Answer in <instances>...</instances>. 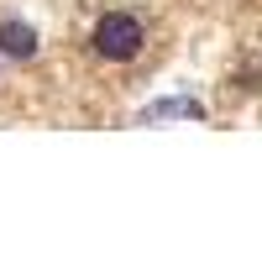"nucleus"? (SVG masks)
Wrapping results in <instances>:
<instances>
[{"label":"nucleus","instance_id":"f257e3e1","mask_svg":"<svg viewBox=\"0 0 262 262\" xmlns=\"http://www.w3.org/2000/svg\"><path fill=\"white\" fill-rule=\"evenodd\" d=\"M90 48H95V58H105V63H131V58L147 48V27H142L131 11H111V16L95 21Z\"/></svg>","mask_w":262,"mask_h":262},{"label":"nucleus","instance_id":"f03ea898","mask_svg":"<svg viewBox=\"0 0 262 262\" xmlns=\"http://www.w3.org/2000/svg\"><path fill=\"white\" fill-rule=\"evenodd\" d=\"M42 53V42H37V27L32 21H0V58H16V63H32Z\"/></svg>","mask_w":262,"mask_h":262}]
</instances>
